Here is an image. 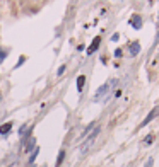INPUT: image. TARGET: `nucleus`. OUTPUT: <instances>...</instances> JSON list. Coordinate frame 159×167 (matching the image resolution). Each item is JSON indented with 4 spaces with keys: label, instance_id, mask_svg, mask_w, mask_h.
<instances>
[{
    "label": "nucleus",
    "instance_id": "16",
    "mask_svg": "<svg viewBox=\"0 0 159 167\" xmlns=\"http://www.w3.org/2000/svg\"><path fill=\"white\" fill-rule=\"evenodd\" d=\"M122 55H123V51H122V49L118 48L117 51H115V56H118V58H120V56H122Z\"/></svg>",
    "mask_w": 159,
    "mask_h": 167
},
{
    "label": "nucleus",
    "instance_id": "1",
    "mask_svg": "<svg viewBox=\"0 0 159 167\" xmlns=\"http://www.w3.org/2000/svg\"><path fill=\"white\" fill-rule=\"evenodd\" d=\"M113 85H117V80H115V78H113V80H108L106 84H103V85L96 91V94H94V102H97V101H101L103 97H106V96L110 94Z\"/></svg>",
    "mask_w": 159,
    "mask_h": 167
},
{
    "label": "nucleus",
    "instance_id": "21",
    "mask_svg": "<svg viewBox=\"0 0 159 167\" xmlns=\"http://www.w3.org/2000/svg\"><path fill=\"white\" fill-rule=\"evenodd\" d=\"M158 39H159V29H158V36H156V41H158Z\"/></svg>",
    "mask_w": 159,
    "mask_h": 167
},
{
    "label": "nucleus",
    "instance_id": "11",
    "mask_svg": "<svg viewBox=\"0 0 159 167\" xmlns=\"http://www.w3.org/2000/svg\"><path fill=\"white\" fill-rule=\"evenodd\" d=\"M38 153H40V148L36 147L34 150L31 152V157H29V166H31V164H33V162H34V160H36V157H38Z\"/></svg>",
    "mask_w": 159,
    "mask_h": 167
},
{
    "label": "nucleus",
    "instance_id": "14",
    "mask_svg": "<svg viewBox=\"0 0 159 167\" xmlns=\"http://www.w3.org/2000/svg\"><path fill=\"white\" fill-rule=\"evenodd\" d=\"M65 68H67V67H65V65H62V67L58 68V72H56V75H63V72H65Z\"/></svg>",
    "mask_w": 159,
    "mask_h": 167
},
{
    "label": "nucleus",
    "instance_id": "17",
    "mask_svg": "<svg viewBox=\"0 0 159 167\" xmlns=\"http://www.w3.org/2000/svg\"><path fill=\"white\" fill-rule=\"evenodd\" d=\"M152 164H154V159L151 157V159L147 160V166H145V167H152Z\"/></svg>",
    "mask_w": 159,
    "mask_h": 167
},
{
    "label": "nucleus",
    "instance_id": "18",
    "mask_svg": "<svg viewBox=\"0 0 159 167\" xmlns=\"http://www.w3.org/2000/svg\"><path fill=\"white\" fill-rule=\"evenodd\" d=\"M120 39V34H113L111 36V41H118Z\"/></svg>",
    "mask_w": 159,
    "mask_h": 167
},
{
    "label": "nucleus",
    "instance_id": "5",
    "mask_svg": "<svg viewBox=\"0 0 159 167\" xmlns=\"http://www.w3.org/2000/svg\"><path fill=\"white\" fill-rule=\"evenodd\" d=\"M99 44H101V36H96V38L92 39V43H91V46L87 48V55H92V53L99 48Z\"/></svg>",
    "mask_w": 159,
    "mask_h": 167
},
{
    "label": "nucleus",
    "instance_id": "23",
    "mask_svg": "<svg viewBox=\"0 0 159 167\" xmlns=\"http://www.w3.org/2000/svg\"><path fill=\"white\" fill-rule=\"evenodd\" d=\"M29 167H31V166H29Z\"/></svg>",
    "mask_w": 159,
    "mask_h": 167
},
{
    "label": "nucleus",
    "instance_id": "8",
    "mask_svg": "<svg viewBox=\"0 0 159 167\" xmlns=\"http://www.w3.org/2000/svg\"><path fill=\"white\" fill-rule=\"evenodd\" d=\"M84 84H86V77H84V75H79V77H77V91H79V92H82Z\"/></svg>",
    "mask_w": 159,
    "mask_h": 167
},
{
    "label": "nucleus",
    "instance_id": "6",
    "mask_svg": "<svg viewBox=\"0 0 159 167\" xmlns=\"http://www.w3.org/2000/svg\"><path fill=\"white\" fill-rule=\"evenodd\" d=\"M128 53H130L132 56H137L138 53H140V43L138 41H133L128 44Z\"/></svg>",
    "mask_w": 159,
    "mask_h": 167
},
{
    "label": "nucleus",
    "instance_id": "13",
    "mask_svg": "<svg viewBox=\"0 0 159 167\" xmlns=\"http://www.w3.org/2000/svg\"><path fill=\"white\" fill-rule=\"evenodd\" d=\"M152 142H154V135H147V138H145V145H151Z\"/></svg>",
    "mask_w": 159,
    "mask_h": 167
},
{
    "label": "nucleus",
    "instance_id": "15",
    "mask_svg": "<svg viewBox=\"0 0 159 167\" xmlns=\"http://www.w3.org/2000/svg\"><path fill=\"white\" fill-rule=\"evenodd\" d=\"M26 130H28V126H26V125L21 126V130H19V135H24V133H26Z\"/></svg>",
    "mask_w": 159,
    "mask_h": 167
},
{
    "label": "nucleus",
    "instance_id": "4",
    "mask_svg": "<svg viewBox=\"0 0 159 167\" xmlns=\"http://www.w3.org/2000/svg\"><path fill=\"white\" fill-rule=\"evenodd\" d=\"M158 114H159V107H154V109H152V111L149 113V114H147V118H145L144 121L140 123V128H144L145 125H149V123H151L152 119H154L156 116H158Z\"/></svg>",
    "mask_w": 159,
    "mask_h": 167
},
{
    "label": "nucleus",
    "instance_id": "9",
    "mask_svg": "<svg viewBox=\"0 0 159 167\" xmlns=\"http://www.w3.org/2000/svg\"><path fill=\"white\" fill-rule=\"evenodd\" d=\"M94 128H96V123H91V125H87V128H86V130L82 131V135H81V138H84V137H87V135L91 133V130H94Z\"/></svg>",
    "mask_w": 159,
    "mask_h": 167
},
{
    "label": "nucleus",
    "instance_id": "7",
    "mask_svg": "<svg viewBox=\"0 0 159 167\" xmlns=\"http://www.w3.org/2000/svg\"><path fill=\"white\" fill-rule=\"evenodd\" d=\"M10 130H12V123H10V121H9V123H4V125L0 126V135H7Z\"/></svg>",
    "mask_w": 159,
    "mask_h": 167
},
{
    "label": "nucleus",
    "instance_id": "3",
    "mask_svg": "<svg viewBox=\"0 0 159 167\" xmlns=\"http://www.w3.org/2000/svg\"><path fill=\"white\" fill-rule=\"evenodd\" d=\"M128 24H130L133 29H142V17L138 14H132V17H130V21H128Z\"/></svg>",
    "mask_w": 159,
    "mask_h": 167
},
{
    "label": "nucleus",
    "instance_id": "20",
    "mask_svg": "<svg viewBox=\"0 0 159 167\" xmlns=\"http://www.w3.org/2000/svg\"><path fill=\"white\" fill-rule=\"evenodd\" d=\"M5 55H7V53H2V49H0V62H2L4 58H5Z\"/></svg>",
    "mask_w": 159,
    "mask_h": 167
},
{
    "label": "nucleus",
    "instance_id": "19",
    "mask_svg": "<svg viewBox=\"0 0 159 167\" xmlns=\"http://www.w3.org/2000/svg\"><path fill=\"white\" fill-rule=\"evenodd\" d=\"M24 60H26V58H24V56H21V60H19V63H17V65H15V67H21L22 63H24Z\"/></svg>",
    "mask_w": 159,
    "mask_h": 167
},
{
    "label": "nucleus",
    "instance_id": "12",
    "mask_svg": "<svg viewBox=\"0 0 159 167\" xmlns=\"http://www.w3.org/2000/svg\"><path fill=\"white\" fill-rule=\"evenodd\" d=\"M34 143H36V140H34V138H31V140H29V143L26 145V152H29V150H34V148H36Z\"/></svg>",
    "mask_w": 159,
    "mask_h": 167
},
{
    "label": "nucleus",
    "instance_id": "22",
    "mask_svg": "<svg viewBox=\"0 0 159 167\" xmlns=\"http://www.w3.org/2000/svg\"><path fill=\"white\" fill-rule=\"evenodd\" d=\"M0 99H2V94H0Z\"/></svg>",
    "mask_w": 159,
    "mask_h": 167
},
{
    "label": "nucleus",
    "instance_id": "10",
    "mask_svg": "<svg viewBox=\"0 0 159 167\" xmlns=\"http://www.w3.org/2000/svg\"><path fill=\"white\" fill-rule=\"evenodd\" d=\"M63 159H65V150H60V153H58V159H56V164H55V167H60V166H62Z\"/></svg>",
    "mask_w": 159,
    "mask_h": 167
},
{
    "label": "nucleus",
    "instance_id": "2",
    "mask_svg": "<svg viewBox=\"0 0 159 167\" xmlns=\"http://www.w3.org/2000/svg\"><path fill=\"white\" fill-rule=\"evenodd\" d=\"M99 131H101V128H99V126H96V128L92 130V133H91L89 137H87V140H86V142L82 143V147H81V152H82V153H86V152H87V150L91 148V147H92V143H94L96 137L99 135Z\"/></svg>",
    "mask_w": 159,
    "mask_h": 167
}]
</instances>
